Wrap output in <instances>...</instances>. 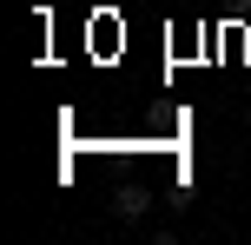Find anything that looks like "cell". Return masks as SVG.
Segmentation results:
<instances>
[{
    "label": "cell",
    "instance_id": "6da1fadb",
    "mask_svg": "<svg viewBox=\"0 0 251 245\" xmlns=\"http://www.w3.org/2000/svg\"><path fill=\"white\" fill-rule=\"evenodd\" d=\"M146 206H152V192H146V186H119V192H113V219H126V225H139V219H146Z\"/></svg>",
    "mask_w": 251,
    "mask_h": 245
}]
</instances>
